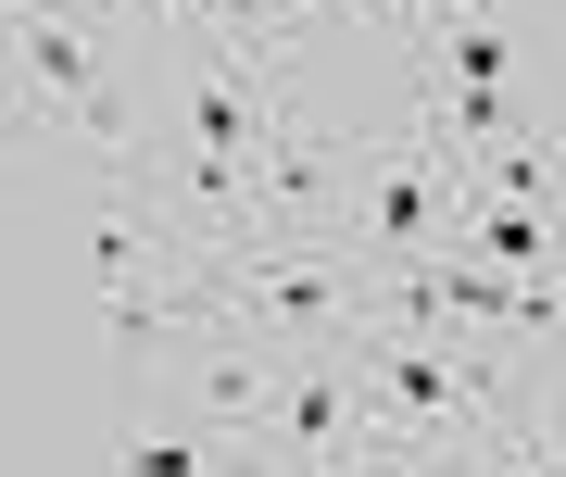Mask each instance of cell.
Here are the masks:
<instances>
[{
	"label": "cell",
	"instance_id": "obj_7",
	"mask_svg": "<svg viewBox=\"0 0 566 477\" xmlns=\"http://www.w3.org/2000/svg\"><path fill=\"white\" fill-rule=\"evenodd\" d=\"M252 315H340V277H327V264H252Z\"/></svg>",
	"mask_w": 566,
	"mask_h": 477
},
{
	"label": "cell",
	"instance_id": "obj_5",
	"mask_svg": "<svg viewBox=\"0 0 566 477\" xmlns=\"http://www.w3.org/2000/svg\"><path fill=\"white\" fill-rule=\"evenodd\" d=\"M277 439H290V465H327L340 453V378H290V402H277Z\"/></svg>",
	"mask_w": 566,
	"mask_h": 477
},
{
	"label": "cell",
	"instance_id": "obj_4",
	"mask_svg": "<svg viewBox=\"0 0 566 477\" xmlns=\"http://www.w3.org/2000/svg\"><path fill=\"white\" fill-rule=\"evenodd\" d=\"M465 264H491V277H542V201H491V214L465 226Z\"/></svg>",
	"mask_w": 566,
	"mask_h": 477
},
{
	"label": "cell",
	"instance_id": "obj_1",
	"mask_svg": "<svg viewBox=\"0 0 566 477\" xmlns=\"http://www.w3.org/2000/svg\"><path fill=\"white\" fill-rule=\"evenodd\" d=\"M441 51H453V139H491V114H504V39L465 13Z\"/></svg>",
	"mask_w": 566,
	"mask_h": 477
},
{
	"label": "cell",
	"instance_id": "obj_3",
	"mask_svg": "<svg viewBox=\"0 0 566 477\" xmlns=\"http://www.w3.org/2000/svg\"><path fill=\"white\" fill-rule=\"evenodd\" d=\"M189 139H202V189L227 201V189H240V163H252V100L227 88V76H202V100H189Z\"/></svg>",
	"mask_w": 566,
	"mask_h": 477
},
{
	"label": "cell",
	"instance_id": "obj_10",
	"mask_svg": "<svg viewBox=\"0 0 566 477\" xmlns=\"http://www.w3.org/2000/svg\"><path fill=\"white\" fill-rule=\"evenodd\" d=\"M126 477H202V439H126Z\"/></svg>",
	"mask_w": 566,
	"mask_h": 477
},
{
	"label": "cell",
	"instance_id": "obj_9",
	"mask_svg": "<svg viewBox=\"0 0 566 477\" xmlns=\"http://www.w3.org/2000/svg\"><path fill=\"white\" fill-rule=\"evenodd\" d=\"M390 402H403V415H453V364L403 339V352H390Z\"/></svg>",
	"mask_w": 566,
	"mask_h": 477
},
{
	"label": "cell",
	"instance_id": "obj_6",
	"mask_svg": "<svg viewBox=\"0 0 566 477\" xmlns=\"http://www.w3.org/2000/svg\"><path fill=\"white\" fill-rule=\"evenodd\" d=\"M25 76H39L51 100H88V39L63 13H25Z\"/></svg>",
	"mask_w": 566,
	"mask_h": 477
},
{
	"label": "cell",
	"instance_id": "obj_8",
	"mask_svg": "<svg viewBox=\"0 0 566 477\" xmlns=\"http://www.w3.org/2000/svg\"><path fill=\"white\" fill-rule=\"evenodd\" d=\"M428 177H441L428 151L390 163V189H378V239H390V252H416V239H428Z\"/></svg>",
	"mask_w": 566,
	"mask_h": 477
},
{
	"label": "cell",
	"instance_id": "obj_2",
	"mask_svg": "<svg viewBox=\"0 0 566 477\" xmlns=\"http://www.w3.org/2000/svg\"><path fill=\"white\" fill-rule=\"evenodd\" d=\"M428 301H441V315H516V327H542V315H554V277H491V264H441V277H428Z\"/></svg>",
	"mask_w": 566,
	"mask_h": 477
},
{
	"label": "cell",
	"instance_id": "obj_11",
	"mask_svg": "<svg viewBox=\"0 0 566 477\" xmlns=\"http://www.w3.org/2000/svg\"><path fill=\"white\" fill-rule=\"evenodd\" d=\"M164 13H189V0H164Z\"/></svg>",
	"mask_w": 566,
	"mask_h": 477
}]
</instances>
